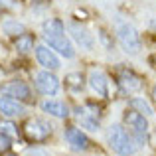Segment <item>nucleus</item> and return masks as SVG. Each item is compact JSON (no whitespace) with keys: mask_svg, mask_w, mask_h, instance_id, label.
I'll use <instances>...</instances> for the list:
<instances>
[{"mask_svg":"<svg viewBox=\"0 0 156 156\" xmlns=\"http://www.w3.org/2000/svg\"><path fill=\"white\" fill-rule=\"evenodd\" d=\"M0 133H4V134H8V136H10V134H16V133H18V129H16L12 122H0Z\"/></svg>","mask_w":156,"mask_h":156,"instance_id":"412c9836","label":"nucleus"},{"mask_svg":"<svg viewBox=\"0 0 156 156\" xmlns=\"http://www.w3.org/2000/svg\"><path fill=\"white\" fill-rule=\"evenodd\" d=\"M117 40L126 53H138L142 48V40L136 28L129 22H122V20H117Z\"/></svg>","mask_w":156,"mask_h":156,"instance_id":"7ed1b4c3","label":"nucleus"},{"mask_svg":"<svg viewBox=\"0 0 156 156\" xmlns=\"http://www.w3.org/2000/svg\"><path fill=\"white\" fill-rule=\"evenodd\" d=\"M117 81L122 87V91L126 93H136L142 89V77L138 73H134L133 69H119Z\"/></svg>","mask_w":156,"mask_h":156,"instance_id":"6e6552de","label":"nucleus"},{"mask_svg":"<svg viewBox=\"0 0 156 156\" xmlns=\"http://www.w3.org/2000/svg\"><path fill=\"white\" fill-rule=\"evenodd\" d=\"M2 32L6 36H10V38H16V36L24 34L26 32V28H24L22 22H18V20H12V18H6L2 22Z\"/></svg>","mask_w":156,"mask_h":156,"instance_id":"f3484780","label":"nucleus"},{"mask_svg":"<svg viewBox=\"0 0 156 156\" xmlns=\"http://www.w3.org/2000/svg\"><path fill=\"white\" fill-rule=\"evenodd\" d=\"M87 81H89V87L99 97H109V79H107L103 69H91Z\"/></svg>","mask_w":156,"mask_h":156,"instance_id":"9d476101","label":"nucleus"},{"mask_svg":"<svg viewBox=\"0 0 156 156\" xmlns=\"http://www.w3.org/2000/svg\"><path fill=\"white\" fill-rule=\"evenodd\" d=\"M30 156H50V154H46L44 150H32V152H30Z\"/></svg>","mask_w":156,"mask_h":156,"instance_id":"5701e85b","label":"nucleus"},{"mask_svg":"<svg viewBox=\"0 0 156 156\" xmlns=\"http://www.w3.org/2000/svg\"><path fill=\"white\" fill-rule=\"evenodd\" d=\"M36 59H38V63L42 65V67H46L48 71H55V69H59V57L55 55V53L51 51V48L48 46H36Z\"/></svg>","mask_w":156,"mask_h":156,"instance_id":"9b49d317","label":"nucleus"},{"mask_svg":"<svg viewBox=\"0 0 156 156\" xmlns=\"http://www.w3.org/2000/svg\"><path fill=\"white\" fill-rule=\"evenodd\" d=\"M0 113L4 115V117L8 119H14V117H22L24 113H26V107L20 103L18 99H14V97H0Z\"/></svg>","mask_w":156,"mask_h":156,"instance_id":"ddd939ff","label":"nucleus"},{"mask_svg":"<svg viewBox=\"0 0 156 156\" xmlns=\"http://www.w3.org/2000/svg\"><path fill=\"white\" fill-rule=\"evenodd\" d=\"M150 61H152V63H154V67H156V55H152V59H150Z\"/></svg>","mask_w":156,"mask_h":156,"instance_id":"393cba45","label":"nucleus"},{"mask_svg":"<svg viewBox=\"0 0 156 156\" xmlns=\"http://www.w3.org/2000/svg\"><path fill=\"white\" fill-rule=\"evenodd\" d=\"M67 30H69V34H71V38L75 40V44H79V46H81V50H93L95 40H93V36L89 34L83 26H79L77 22H69L67 24Z\"/></svg>","mask_w":156,"mask_h":156,"instance_id":"1a4fd4ad","label":"nucleus"},{"mask_svg":"<svg viewBox=\"0 0 156 156\" xmlns=\"http://www.w3.org/2000/svg\"><path fill=\"white\" fill-rule=\"evenodd\" d=\"M34 34H30V32H24V34H20V36H16V40H14V48L18 50L20 53H28V51H32L34 50Z\"/></svg>","mask_w":156,"mask_h":156,"instance_id":"2eb2a0df","label":"nucleus"},{"mask_svg":"<svg viewBox=\"0 0 156 156\" xmlns=\"http://www.w3.org/2000/svg\"><path fill=\"white\" fill-rule=\"evenodd\" d=\"M10 146H12V138L8 136V134L0 133V154L8 152V150H10Z\"/></svg>","mask_w":156,"mask_h":156,"instance_id":"6ab92c4d","label":"nucleus"},{"mask_svg":"<svg viewBox=\"0 0 156 156\" xmlns=\"http://www.w3.org/2000/svg\"><path fill=\"white\" fill-rule=\"evenodd\" d=\"M34 85L42 95H57V91H59V79L53 73H50L48 69L46 71H40L36 75Z\"/></svg>","mask_w":156,"mask_h":156,"instance_id":"423d86ee","label":"nucleus"},{"mask_svg":"<svg viewBox=\"0 0 156 156\" xmlns=\"http://www.w3.org/2000/svg\"><path fill=\"white\" fill-rule=\"evenodd\" d=\"M152 99L156 101V85H154V87H152Z\"/></svg>","mask_w":156,"mask_h":156,"instance_id":"b1692460","label":"nucleus"},{"mask_svg":"<svg viewBox=\"0 0 156 156\" xmlns=\"http://www.w3.org/2000/svg\"><path fill=\"white\" fill-rule=\"evenodd\" d=\"M107 140L109 146L113 148V152H117L119 156H133L136 152V140L133 138V134L125 129L122 125H113L107 130Z\"/></svg>","mask_w":156,"mask_h":156,"instance_id":"f03ea898","label":"nucleus"},{"mask_svg":"<svg viewBox=\"0 0 156 156\" xmlns=\"http://www.w3.org/2000/svg\"><path fill=\"white\" fill-rule=\"evenodd\" d=\"M99 40H101V44H103L107 50H113V46H115V44H113V38H111L105 30H99Z\"/></svg>","mask_w":156,"mask_h":156,"instance_id":"aec40b11","label":"nucleus"},{"mask_svg":"<svg viewBox=\"0 0 156 156\" xmlns=\"http://www.w3.org/2000/svg\"><path fill=\"white\" fill-rule=\"evenodd\" d=\"M4 156H18V154H4Z\"/></svg>","mask_w":156,"mask_h":156,"instance_id":"a878e982","label":"nucleus"},{"mask_svg":"<svg viewBox=\"0 0 156 156\" xmlns=\"http://www.w3.org/2000/svg\"><path fill=\"white\" fill-rule=\"evenodd\" d=\"M2 91H4V95L14 97V99H18L20 103H34L32 91L24 81H10V83H6L2 87Z\"/></svg>","mask_w":156,"mask_h":156,"instance_id":"0eeeda50","label":"nucleus"},{"mask_svg":"<svg viewBox=\"0 0 156 156\" xmlns=\"http://www.w3.org/2000/svg\"><path fill=\"white\" fill-rule=\"evenodd\" d=\"M42 111L51 117L57 119H67L69 117V107L63 103V101H55V99H48L42 103Z\"/></svg>","mask_w":156,"mask_h":156,"instance_id":"4468645a","label":"nucleus"},{"mask_svg":"<svg viewBox=\"0 0 156 156\" xmlns=\"http://www.w3.org/2000/svg\"><path fill=\"white\" fill-rule=\"evenodd\" d=\"M129 105H130V109H134V111H138V113H142L144 117H150V115H154V111H152V107H150V103H146V101L140 99V97H134V99H130Z\"/></svg>","mask_w":156,"mask_h":156,"instance_id":"a211bd4d","label":"nucleus"},{"mask_svg":"<svg viewBox=\"0 0 156 156\" xmlns=\"http://www.w3.org/2000/svg\"><path fill=\"white\" fill-rule=\"evenodd\" d=\"M125 125L126 129H129V133L133 134V138L136 140V144H144L146 138H148V133H150V126H148V121H146V117L142 113H138V111L130 109L125 113Z\"/></svg>","mask_w":156,"mask_h":156,"instance_id":"20e7f679","label":"nucleus"},{"mask_svg":"<svg viewBox=\"0 0 156 156\" xmlns=\"http://www.w3.org/2000/svg\"><path fill=\"white\" fill-rule=\"evenodd\" d=\"M42 34L46 44L55 50L57 53H61L63 57L71 59L75 55V50H73V44L69 42V38L65 36V26L59 18H50L42 24Z\"/></svg>","mask_w":156,"mask_h":156,"instance_id":"f257e3e1","label":"nucleus"},{"mask_svg":"<svg viewBox=\"0 0 156 156\" xmlns=\"http://www.w3.org/2000/svg\"><path fill=\"white\" fill-rule=\"evenodd\" d=\"M65 85H67V89L69 91H73V93H81L83 91V87H85V77H83V73H67L65 75Z\"/></svg>","mask_w":156,"mask_h":156,"instance_id":"dca6fc26","label":"nucleus"},{"mask_svg":"<svg viewBox=\"0 0 156 156\" xmlns=\"http://www.w3.org/2000/svg\"><path fill=\"white\" fill-rule=\"evenodd\" d=\"M51 129L53 126L48 121L34 117V119H28V121L24 122L22 133L30 142H46L48 138L51 136Z\"/></svg>","mask_w":156,"mask_h":156,"instance_id":"39448f33","label":"nucleus"},{"mask_svg":"<svg viewBox=\"0 0 156 156\" xmlns=\"http://www.w3.org/2000/svg\"><path fill=\"white\" fill-rule=\"evenodd\" d=\"M63 134H65V140L71 144L73 150H87L89 144H91L89 138H87V134H85L81 129H77V126H67Z\"/></svg>","mask_w":156,"mask_h":156,"instance_id":"f8f14e48","label":"nucleus"},{"mask_svg":"<svg viewBox=\"0 0 156 156\" xmlns=\"http://www.w3.org/2000/svg\"><path fill=\"white\" fill-rule=\"evenodd\" d=\"M0 6H8V8H12V6H16V2H14V0H0Z\"/></svg>","mask_w":156,"mask_h":156,"instance_id":"4be33fe9","label":"nucleus"}]
</instances>
